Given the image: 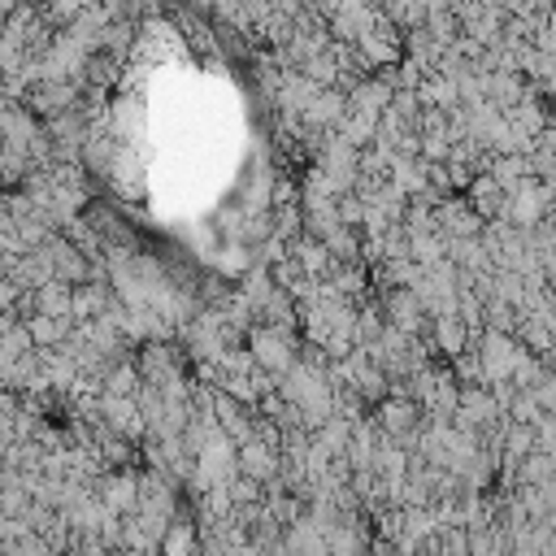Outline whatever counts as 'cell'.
Listing matches in <instances>:
<instances>
[{
  "instance_id": "cell-4",
  "label": "cell",
  "mask_w": 556,
  "mask_h": 556,
  "mask_svg": "<svg viewBox=\"0 0 556 556\" xmlns=\"http://www.w3.org/2000/svg\"><path fill=\"white\" fill-rule=\"evenodd\" d=\"M91 4H96V0H43L39 9H43V17H48L52 26H61V30H65V26H74Z\"/></svg>"
},
{
  "instance_id": "cell-5",
  "label": "cell",
  "mask_w": 556,
  "mask_h": 556,
  "mask_svg": "<svg viewBox=\"0 0 556 556\" xmlns=\"http://www.w3.org/2000/svg\"><path fill=\"white\" fill-rule=\"evenodd\" d=\"M256 348H261V361H269V365H274V361H278V365L287 361V343H282V339H278L274 330L256 334Z\"/></svg>"
},
{
  "instance_id": "cell-1",
  "label": "cell",
  "mask_w": 556,
  "mask_h": 556,
  "mask_svg": "<svg viewBox=\"0 0 556 556\" xmlns=\"http://www.w3.org/2000/svg\"><path fill=\"white\" fill-rule=\"evenodd\" d=\"M378 17H382V9H374V4H365V0H339L334 9H330V17H326V30L343 43H356L361 35H369L374 26H378Z\"/></svg>"
},
{
  "instance_id": "cell-3",
  "label": "cell",
  "mask_w": 556,
  "mask_h": 556,
  "mask_svg": "<svg viewBox=\"0 0 556 556\" xmlns=\"http://www.w3.org/2000/svg\"><path fill=\"white\" fill-rule=\"evenodd\" d=\"M26 334H30V343H35V348H56V343H65L70 326H65V317L35 313V317H26Z\"/></svg>"
},
{
  "instance_id": "cell-2",
  "label": "cell",
  "mask_w": 556,
  "mask_h": 556,
  "mask_svg": "<svg viewBox=\"0 0 556 556\" xmlns=\"http://www.w3.org/2000/svg\"><path fill=\"white\" fill-rule=\"evenodd\" d=\"M395 30H400V26H395V22H387V13H382V17H378V26L352 43V48H356V56H361V65H391V61L400 56V48H404V39H400Z\"/></svg>"
}]
</instances>
